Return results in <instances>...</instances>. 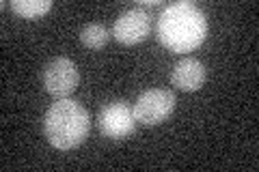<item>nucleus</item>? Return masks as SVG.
I'll use <instances>...</instances> for the list:
<instances>
[{
    "mask_svg": "<svg viewBox=\"0 0 259 172\" xmlns=\"http://www.w3.org/2000/svg\"><path fill=\"white\" fill-rule=\"evenodd\" d=\"M207 20L192 3H173L158 18V37L166 50L175 54L192 52L205 41Z\"/></svg>",
    "mask_w": 259,
    "mask_h": 172,
    "instance_id": "obj_1",
    "label": "nucleus"
},
{
    "mask_svg": "<svg viewBox=\"0 0 259 172\" xmlns=\"http://www.w3.org/2000/svg\"><path fill=\"white\" fill-rule=\"evenodd\" d=\"M91 129V117L78 101L56 99L44 117V134L54 149L69 151L80 146Z\"/></svg>",
    "mask_w": 259,
    "mask_h": 172,
    "instance_id": "obj_2",
    "label": "nucleus"
},
{
    "mask_svg": "<svg viewBox=\"0 0 259 172\" xmlns=\"http://www.w3.org/2000/svg\"><path fill=\"white\" fill-rule=\"evenodd\" d=\"M134 119L147 127L164 123L175 110V95L164 88H151L145 91L134 103Z\"/></svg>",
    "mask_w": 259,
    "mask_h": 172,
    "instance_id": "obj_3",
    "label": "nucleus"
},
{
    "mask_svg": "<svg viewBox=\"0 0 259 172\" xmlns=\"http://www.w3.org/2000/svg\"><path fill=\"white\" fill-rule=\"evenodd\" d=\"M97 127L104 136L112 138V140L132 136L136 129L134 110L125 101H110L97 114Z\"/></svg>",
    "mask_w": 259,
    "mask_h": 172,
    "instance_id": "obj_4",
    "label": "nucleus"
},
{
    "mask_svg": "<svg viewBox=\"0 0 259 172\" xmlns=\"http://www.w3.org/2000/svg\"><path fill=\"white\" fill-rule=\"evenodd\" d=\"M78 82H80V73H78V67L74 65V61L59 56V59H52L46 65L44 86L56 99H65L67 95L74 93Z\"/></svg>",
    "mask_w": 259,
    "mask_h": 172,
    "instance_id": "obj_5",
    "label": "nucleus"
},
{
    "mask_svg": "<svg viewBox=\"0 0 259 172\" xmlns=\"http://www.w3.org/2000/svg\"><path fill=\"white\" fill-rule=\"evenodd\" d=\"M149 28L151 15L136 7V9H130L119 15L115 26H112V35L123 45H139L149 37Z\"/></svg>",
    "mask_w": 259,
    "mask_h": 172,
    "instance_id": "obj_6",
    "label": "nucleus"
},
{
    "mask_svg": "<svg viewBox=\"0 0 259 172\" xmlns=\"http://www.w3.org/2000/svg\"><path fill=\"white\" fill-rule=\"evenodd\" d=\"M203 82H205V67L197 59H184L173 67L171 84L177 91L194 93L203 86Z\"/></svg>",
    "mask_w": 259,
    "mask_h": 172,
    "instance_id": "obj_7",
    "label": "nucleus"
},
{
    "mask_svg": "<svg viewBox=\"0 0 259 172\" xmlns=\"http://www.w3.org/2000/svg\"><path fill=\"white\" fill-rule=\"evenodd\" d=\"M80 41H82V45L89 47V50H102L110 41V30L104 24L91 22L80 30Z\"/></svg>",
    "mask_w": 259,
    "mask_h": 172,
    "instance_id": "obj_8",
    "label": "nucleus"
},
{
    "mask_svg": "<svg viewBox=\"0 0 259 172\" xmlns=\"http://www.w3.org/2000/svg\"><path fill=\"white\" fill-rule=\"evenodd\" d=\"M11 9L24 20H37L52 9V0H13Z\"/></svg>",
    "mask_w": 259,
    "mask_h": 172,
    "instance_id": "obj_9",
    "label": "nucleus"
},
{
    "mask_svg": "<svg viewBox=\"0 0 259 172\" xmlns=\"http://www.w3.org/2000/svg\"><path fill=\"white\" fill-rule=\"evenodd\" d=\"M158 5H160V0H141L139 9H141V7H158Z\"/></svg>",
    "mask_w": 259,
    "mask_h": 172,
    "instance_id": "obj_10",
    "label": "nucleus"
}]
</instances>
